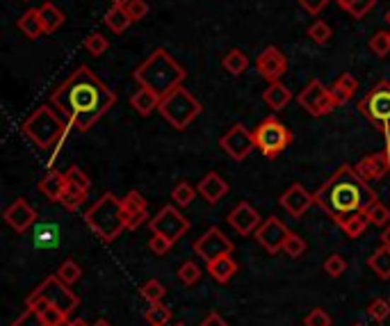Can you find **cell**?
<instances>
[{
    "instance_id": "cell-57",
    "label": "cell",
    "mask_w": 390,
    "mask_h": 326,
    "mask_svg": "<svg viewBox=\"0 0 390 326\" xmlns=\"http://www.w3.org/2000/svg\"><path fill=\"white\" fill-rule=\"evenodd\" d=\"M110 3H112V7H126L130 0H110Z\"/></svg>"
},
{
    "instance_id": "cell-17",
    "label": "cell",
    "mask_w": 390,
    "mask_h": 326,
    "mask_svg": "<svg viewBox=\"0 0 390 326\" xmlns=\"http://www.w3.org/2000/svg\"><path fill=\"white\" fill-rule=\"evenodd\" d=\"M226 221H229V226H231L235 233H238V235H242V238H246V235H251V233H256V231H258L260 223H263L260 212L256 210V208H251L246 201L238 203V206H235V208L229 212V217H226Z\"/></svg>"
},
{
    "instance_id": "cell-8",
    "label": "cell",
    "mask_w": 390,
    "mask_h": 326,
    "mask_svg": "<svg viewBox=\"0 0 390 326\" xmlns=\"http://www.w3.org/2000/svg\"><path fill=\"white\" fill-rule=\"evenodd\" d=\"M253 139H256V149H258L265 158L274 160L292 144V132L276 117H267L260 121L258 128H256Z\"/></svg>"
},
{
    "instance_id": "cell-26",
    "label": "cell",
    "mask_w": 390,
    "mask_h": 326,
    "mask_svg": "<svg viewBox=\"0 0 390 326\" xmlns=\"http://www.w3.org/2000/svg\"><path fill=\"white\" fill-rule=\"evenodd\" d=\"M290 98H292V94L287 91V87L285 85H281V83H272L270 87H267L265 91H263V100L267 103V107L270 110H283L287 103H290Z\"/></svg>"
},
{
    "instance_id": "cell-30",
    "label": "cell",
    "mask_w": 390,
    "mask_h": 326,
    "mask_svg": "<svg viewBox=\"0 0 390 326\" xmlns=\"http://www.w3.org/2000/svg\"><path fill=\"white\" fill-rule=\"evenodd\" d=\"M39 16H41V23H44L46 35H53L57 28L64 25V12L59 7H55L53 3H44L39 7Z\"/></svg>"
},
{
    "instance_id": "cell-61",
    "label": "cell",
    "mask_w": 390,
    "mask_h": 326,
    "mask_svg": "<svg viewBox=\"0 0 390 326\" xmlns=\"http://www.w3.org/2000/svg\"><path fill=\"white\" fill-rule=\"evenodd\" d=\"M386 21L390 23V9H388V14H386Z\"/></svg>"
},
{
    "instance_id": "cell-35",
    "label": "cell",
    "mask_w": 390,
    "mask_h": 326,
    "mask_svg": "<svg viewBox=\"0 0 390 326\" xmlns=\"http://www.w3.org/2000/svg\"><path fill=\"white\" fill-rule=\"evenodd\" d=\"M35 244H37L39 249L57 247V228L50 226V223H44V226H37V231H35Z\"/></svg>"
},
{
    "instance_id": "cell-51",
    "label": "cell",
    "mask_w": 390,
    "mask_h": 326,
    "mask_svg": "<svg viewBox=\"0 0 390 326\" xmlns=\"http://www.w3.org/2000/svg\"><path fill=\"white\" fill-rule=\"evenodd\" d=\"M12 326H48V324H44V320H41L33 308H25V310L21 313L18 318L14 320Z\"/></svg>"
},
{
    "instance_id": "cell-49",
    "label": "cell",
    "mask_w": 390,
    "mask_h": 326,
    "mask_svg": "<svg viewBox=\"0 0 390 326\" xmlns=\"http://www.w3.org/2000/svg\"><path fill=\"white\" fill-rule=\"evenodd\" d=\"M123 9H126L132 21H142V18H147V14H149L147 0H130V3L123 7Z\"/></svg>"
},
{
    "instance_id": "cell-19",
    "label": "cell",
    "mask_w": 390,
    "mask_h": 326,
    "mask_svg": "<svg viewBox=\"0 0 390 326\" xmlns=\"http://www.w3.org/2000/svg\"><path fill=\"white\" fill-rule=\"evenodd\" d=\"M121 208H123V215H126V228L128 231H137L142 223L147 221L149 206L137 190H130L128 194L121 199Z\"/></svg>"
},
{
    "instance_id": "cell-15",
    "label": "cell",
    "mask_w": 390,
    "mask_h": 326,
    "mask_svg": "<svg viewBox=\"0 0 390 326\" xmlns=\"http://www.w3.org/2000/svg\"><path fill=\"white\" fill-rule=\"evenodd\" d=\"M219 146L229 153L233 160H244L249 153L256 149V139L253 132L246 130L242 124H235L226 135L219 139Z\"/></svg>"
},
{
    "instance_id": "cell-18",
    "label": "cell",
    "mask_w": 390,
    "mask_h": 326,
    "mask_svg": "<svg viewBox=\"0 0 390 326\" xmlns=\"http://www.w3.org/2000/svg\"><path fill=\"white\" fill-rule=\"evenodd\" d=\"M279 203L283 206V210L287 212V215H292L294 219H299V217L306 215L308 208H311L313 203H315V194H308L304 185H299V182H294L292 187H287V190L283 192L281 199H279Z\"/></svg>"
},
{
    "instance_id": "cell-56",
    "label": "cell",
    "mask_w": 390,
    "mask_h": 326,
    "mask_svg": "<svg viewBox=\"0 0 390 326\" xmlns=\"http://www.w3.org/2000/svg\"><path fill=\"white\" fill-rule=\"evenodd\" d=\"M67 326H89L85 320H82V318H76V320H69V324Z\"/></svg>"
},
{
    "instance_id": "cell-36",
    "label": "cell",
    "mask_w": 390,
    "mask_h": 326,
    "mask_svg": "<svg viewBox=\"0 0 390 326\" xmlns=\"http://www.w3.org/2000/svg\"><path fill=\"white\" fill-rule=\"evenodd\" d=\"M144 315H147L149 324H158V326H167V322L171 320V310L162 301L149 303V308H147V313H144Z\"/></svg>"
},
{
    "instance_id": "cell-24",
    "label": "cell",
    "mask_w": 390,
    "mask_h": 326,
    "mask_svg": "<svg viewBox=\"0 0 390 326\" xmlns=\"http://www.w3.org/2000/svg\"><path fill=\"white\" fill-rule=\"evenodd\" d=\"M39 190H41V194H44L46 199H50L53 203H62V199H64V192H67V176L57 169H50L48 174L41 178Z\"/></svg>"
},
{
    "instance_id": "cell-38",
    "label": "cell",
    "mask_w": 390,
    "mask_h": 326,
    "mask_svg": "<svg viewBox=\"0 0 390 326\" xmlns=\"http://www.w3.org/2000/svg\"><path fill=\"white\" fill-rule=\"evenodd\" d=\"M82 276V269H80V264L74 262V260H64L59 264V269H57V279L59 281H64L67 285H74L78 283Z\"/></svg>"
},
{
    "instance_id": "cell-39",
    "label": "cell",
    "mask_w": 390,
    "mask_h": 326,
    "mask_svg": "<svg viewBox=\"0 0 390 326\" xmlns=\"http://www.w3.org/2000/svg\"><path fill=\"white\" fill-rule=\"evenodd\" d=\"M139 292H142V297L147 299L149 303H158V301L164 299V292H167V290H164V285L160 281L153 279V281L144 283L142 288H139Z\"/></svg>"
},
{
    "instance_id": "cell-6",
    "label": "cell",
    "mask_w": 390,
    "mask_h": 326,
    "mask_svg": "<svg viewBox=\"0 0 390 326\" xmlns=\"http://www.w3.org/2000/svg\"><path fill=\"white\" fill-rule=\"evenodd\" d=\"M158 112L171 128L185 130L203 112V105L192 96V91H188L180 85L173 91H169L167 96L160 98Z\"/></svg>"
},
{
    "instance_id": "cell-58",
    "label": "cell",
    "mask_w": 390,
    "mask_h": 326,
    "mask_svg": "<svg viewBox=\"0 0 390 326\" xmlns=\"http://www.w3.org/2000/svg\"><path fill=\"white\" fill-rule=\"evenodd\" d=\"M335 3H338V7H343L345 12H347V7H349V3H352V0H335Z\"/></svg>"
},
{
    "instance_id": "cell-12",
    "label": "cell",
    "mask_w": 390,
    "mask_h": 326,
    "mask_svg": "<svg viewBox=\"0 0 390 326\" xmlns=\"http://www.w3.org/2000/svg\"><path fill=\"white\" fill-rule=\"evenodd\" d=\"M231 251H233V242L214 226L205 231L203 235L194 242V253L201 256L205 262H210V260L219 258V256H229Z\"/></svg>"
},
{
    "instance_id": "cell-14",
    "label": "cell",
    "mask_w": 390,
    "mask_h": 326,
    "mask_svg": "<svg viewBox=\"0 0 390 326\" xmlns=\"http://www.w3.org/2000/svg\"><path fill=\"white\" fill-rule=\"evenodd\" d=\"M290 235V231L285 228V223L279 219V217H270L265 219L258 231H256V240H258L260 247L276 256L279 251H283V244H285V238Z\"/></svg>"
},
{
    "instance_id": "cell-7",
    "label": "cell",
    "mask_w": 390,
    "mask_h": 326,
    "mask_svg": "<svg viewBox=\"0 0 390 326\" xmlns=\"http://www.w3.org/2000/svg\"><path fill=\"white\" fill-rule=\"evenodd\" d=\"M358 112L372 124L379 132H390V83L382 80L367 91L365 98L358 100Z\"/></svg>"
},
{
    "instance_id": "cell-33",
    "label": "cell",
    "mask_w": 390,
    "mask_h": 326,
    "mask_svg": "<svg viewBox=\"0 0 390 326\" xmlns=\"http://www.w3.org/2000/svg\"><path fill=\"white\" fill-rule=\"evenodd\" d=\"M367 223H369V219L363 215V212H354V215H349V217L340 223V228L347 233V238L356 240V238H361L363 233H365Z\"/></svg>"
},
{
    "instance_id": "cell-45",
    "label": "cell",
    "mask_w": 390,
    "mask_h": 326,
    "mask_svg": "<svg viewBox=\"0 0 390 326\" xmlns=\"http://www.w3.org/2000/svg\"><path fill=\"white\" fill-rule=\"evenodd\" d=\"M85 48L89 50L91 55L98 57V55H103L110 48V42H108V37H103L101 33H94V35H89L85 39Z\"/></svg>"
},
{
    "instance_id": "cell-16",
    "label": "cell",
    "mask_w": 390,
    "mask_h": 326,
    "mask_svg": "<svg viewBox=\"0 0 390 326\" xmlns=\"http://www.w3.org/2000/svg\"><path fill=\"white\" fill-rule=\"evenodd\" d=\"M256 69H258V74L272 85V83H279L281 76L287 71V59L281 53V48L267 46L258 55V59H256Z\"/></svg>"
},
{
    "instance_id": "cell-44",
    "label": "cell",
    "mask_w": 390,
    "mask_h": 326,
    "mask_svg": "<svg viewBox=\"0 0 390 326\" xmlns=\"http://www.w3.org/2000/svg\"><path fill=\"white\" fill-rule=\"evenodd\" d=\"M308 37H311L315 44H326L328 39L333 37V30L328 28V23H324V21H315L311 28H308Z\"/></svg>"
},
{
    "instance_id": "cell-4",
    "label": "cell",
    "mask_w": 390,
    "mask_h": 326,
    "mask_svg": "<svg viewBox=\"0 0 390 326\" xmlns=\"http://www.w3.org/2000/svg\"><path fill=\"white\" fill-rule=\"evenodd\" d=\"M69 128H71L69 121L59 115L57 107L39 105L33 115L23 121L21 132H23V135L33 141L37 149L48 151V149L62 144V139L67 137Z\"/></svg>"
},
{
    "instance_id": "cell-27",
    "label": "cell",
    "mask_w": 390,
    "mask_h": 326,
    "mask_svg": "<svg viewBox=\"0 0 390 326\" xmlns=\"http://www.w3.org/2000/svg\"><path fill=\"white\" fill-rule=\"evenodd\" d=\"M356 89H358V80L352 74H340L335 83L331 85V91L338 100V105H345L347 100L356 94Z\"/></svg>"
},
{
    "instance_id": "cell-5",
    "label": "cell",
    "mask_w": 390,
    "mask_h": 326,
    "mask_svg": "<svg viewBox=\"0 0 390 326\" xmlns=\"http://www.w3.org/2000/svg\"><path fill=\"white\" fill-rule=\"evenodd\" d=\"M85 223L103 242L117 240L119 233L126 228V215H123L121 199H117L112 192H105V194L85 212Z\"/></svg>"
},
{
    "instance_id": "cell-28",
    "label": "cell",
    "mask_w": 390,
    "mask_h": 326,
    "mask_svg": "<svg viewBox=\"0 0 390 326\" xmlns=\"http://www.w3.org/2000/svg\"><path fill=\"white\" fill-rule=\"evenodd\" d=\"M18 30L28 39H39L41 35H46L44 23H41V16H39V9H28V12L18 18Z\"/></svg>"
},
{
    "instance_id": "cell-42",
    "label": "cell",
    "mask_w": 390,
    "mask_h": 326,
    "mask_svg": "<svg viewBox=\"0 0 390 326\" xmlns=\"http://www.w3.org/2000/svg\"><path fill=\"white\" fill-rule=\"evenodd\" d=\"M369 50L377 55V57H386L390 53V33H374L372 39H369Z\"/></svg>"
},
{
    "instance_id": "cell-9",
    "label": "cell",
    "mask_w": 390,
    "mask_h": 326,
    "mask_svg": "<svg viewBox=\"0 0 390 326\" xmlns=\"http://www.w3.org/2000/svg\"><path fill=\"white\" fill-rule=\"evenodd\" d=\"M28 299H30V301L44 299V301H48V303L57 305V308L64 310L67 315H71V313H74V310L78 308V305H80L78 294L71 292V285H67L64 281H59L57 274H55V276H48V279L41 281V283L37 285V288H35V292L30 294Z\"/></svg>"
},
{
    "instance_id": "cell-59",
    "label": "cell",
    "mask_w": 390,
    "mask_h": 326,
    "mask_svg": "<svg viewBox=\"0 0 390 326\" xmlns=\"http://www.w3.org/2000/svg\"><path fill=\"white\" fill-rule=\"evenodd\" d=\"M91 326H112L110 322H105V320H98L96 324H91Z\"/></svg>"
},
{
    "instance_id": "cell-47",
    "label": "cell",
    "mask_w": 390,
    "mask_h": 326,
    "mask_svg": "<svg viewBox=\"0 0 390 326\" xmlns=\"http://www.w3.org/2000/svg\"><path fill=\"white\" fill-rule=\"evenodd\" d=\"M367 315L374 322H384V320L390 318V303L386 299H374L372 303L367 305Z\"/></svg>"
},
{
    "instance_id": "cell-48",
    "label": "cell",
    "mask_w": 390,
    "mask_h": 326,
    "mask_svg": "<svg viewBox=\"0 0 390 326\" xmlns=\"http://www.w3.org/2000/svg\"><path fill=\"white\" fill-rule=\"evenodd\" d=\"M377 5V0H352L347 7V12L352 14L354 18H363L365 14L372 12V7Z\"/></svg>"
},
{
    "instance_id": "cell-62",
    "label": "cell",
    "mask_w": 390,
    "mask_h": 326,
    "mask_svg": "<svg viewBox=\"0 0 390 326\" xmlns=\"http://www.w3.org/2000/svg\"><path fill=\"white\" fill-rule=\"evenodd\" d=\"M354 326H363V324H354Z\"/></svg>"
},
{
    "instance_id": "cell-53",
    "label": "cell",
    "mask_w": 390,
    "mask_h": 326,
    "mask_svg": "<svg viewBox=\"0 0 390 326\" xmlns=\"http://www.w3.org/2000/svg\"><path fill=\"white\" fill-rule=\"evenodd\" d=\"M299 5L304 12H308L311 16H317L328 5V0H299Z\"/></svg>"
},
{
    "instance_id": "cell-37",
    "label": "cell",
    "mask_w": 390,
    "mask_h": 326,
    "mask_svg": "<svg viewBox=\"0 0 390 326\" xmlns=\"http://www.w3.org/2000/svg\"><path fill=\"white\" fill-rule=\"evenodd\" d=\"M197 192L199 190H194L190 182H178L176 187H173V192H171V199H173V203H176V206H180V208H188L190 203L194 201V197H197Z\"/></svg>"
},
{
    "instance_id": "cell-64",
    "label": "cell",
    "mask_w": 390,
    "mask_h": 326,
    "mask_svg": "<svg viewBox=\"0 0 390 326\" xmlns=\"http://www.w3.org/2000/svg\"><path fill=\"white\" fill-rule=\"evenodd\" d=\"M151 326H158V324H151Z\"/></svg>"
},
{
    "instance_id": "cell-63",
    "label": "cell",
    "mask_w": 390,
    "mask_h": 326,
    "mask_svg": "<svg viewBox=\"0 0 390 326\" xmlns=\"http://www.w3.org/2000/svg\"><path fill=\"white\" fill-rule=\"evenodd\" d=\"M176 326H185V324H176Z\"/></svg>"
},
{
    "instance_id": "cell-43",
    "label": "cell",
    "mask_w": 390,
    "mask_h": 326,
    "mask_svg": "<svg viewBox=\"0 0 390 326\" xmlns=\"http://www.w3.org/2000/svg\"><path fill=\"white\" fill-rule=\"evenodd\" d=\"M201 279V269L197 262H183L178 267V281L183 285H194Z\"/></svg>"
},
{
    "instance_id": "cell-3",
    "label": "cell",
    "mask_w": 390,
    "mask_h": 326,
    "mask_svg": "<svg viewBox=\"0 0 390 326\" xmlns=\"http://www.w3.org/2000/svg\"><path fill=\"white\" fill-rule=\"evenodd\" d=\"M185 76H188L185 69L169 55V50H164V48L153 50V53L135 69V74H132V78L137 80L139 87L156 91L160 96H167L169 91L180 87Z\"/></svg>"
},
{
    "instance_id": "cell-50",
    "label": "cell",
    "mask_w": 390,
    "mask_h": 326,
    "mask_svg": "<svg viewBox=\"0 0 390 326\" xmlns=\"http://www.w3.org/2000/svg\"><path fill=\"white\" fill-rule=\"evenodd\" d=\"M304 324H306V326H331V318H328L326 310H322V308H313V310L304 318Z\"/></svg>"
},
{
    "instance_id": "cell-46",
    "label": "cell",
    "mask_w": 390,
    "mask_h": 326,
    "mask_svg": "<svg viewBox=\"0 0 390 326\" xmlns=\"http://www.w3.org/2000/svg\"><path fill=\"white\" fill-rule=\"evenodd\" d=\"M345 269H347V260L343 256H338V253H333V256H328L324 260V272L328 274V276H333V279L343 276Z\"/></svg>"
},
{
    "instance_id": "cell-52",
    "label": "cell",
    "mask_w": 390,
    "mask_h": 326,
    "mask_svg": "<svg viewBox=\"0 0 390 326\" xmlns=\"http://www.w3.org/2000/svg\"><path fill=\"white\" fill-rule=\"evenodd\" d=\"M171 244H173V242H169L167 238L156 235V233H153V238L149 240V249H151L153 253H156V256H167L169 249H171Z\"/></svg>"
},
{
    "instance_id": "cell-22",
    "label": "cell",
    "mask_w": 390,
    "mask_h": 326,
    "mask_svg": "<svg viewBox=\"0 0 390 326\" xmlns=\"http://www.w3.org/2000/svg\"><path fill=\"white\" fill-rule=\"evenodd\" d=\"M197 190H199L201 199H205L208 203H217L219 199L229 194V182H226L217 171H210V174H205V178L199 182Z\"/></svg>"
},
{
    "instance_id": "cell-34",
    "label": "cell",
    "mask_w": 390,
    "mask_h": 326,
    "mask_svg": "<svg viewBox=\"0 0 390 326\" xmlns=\"http://www.w3.org/2000/svg\"><path fill=\"white\" fill-rule=\"evenodd\" d=\"M224 69L229 71V74H233V76H240V74H244L246 69H249V57H246L242 50L233 48L224 57Z\"/></svg>"
},
{
    "instance_id": "cell-11",
    "label": "cell",
    "mask_w": 390,
    "mask_h": 326,
    "mask_svg": "<svg viewBox=\"0 0 390 326\" xmlns=\"http://www.w3.org/2000/svg\"><path fill=\"white\" fill-rule=\"evenodd\" d=\"M299 105L308 112L311 117H326L338 107V100L331 89H326L320 80H311L304 91L299 94Z\"/></svg>"
},
{
    "instance_id": "cell-13",
    "label": "cell",
    "mask_w": 390,
    "mask_h": 326,
    "mask_svg": "<svg viewBox=\"0 0 390 326\" xmlns=\"http://www.w3.org/2000/svg\"><path fill=\"white\" fill-rule=\"evenodd\" d=\"M67 176V192H64V199H62V206H64L67 210H78L82 206V201L87 199V192H89V178L87 174L82 171L80 167H69L64 171Z\"/></svg>"
},
{
    "instance_id": "cell-2",
    "label": "cell",
    "mask_w": 390,
    "mask_h": 326,
    "mask_svg": "<svg viewBox=\"0 0 390 326\" xmlns=\"http://www.w3.org/2000/svg\"><path fill=\"white\" fill-rule=\"evenodd\" d=\"M315 203L338 223H343L354 212L365 215V210L377 203V192L356 174L352 165H343L315 192Z\"/></svg>"
},
{
    "instance_id": "cell-10",
    "label": "cell",
    "mask_w": 390,
    "mask_h": 326,
    "mask_svg": "<svg viewBox=\"0 0 390 326\" xmlns=\"http://www.w3.org/2000/svg\"><path fill=\"white\" fill-rule=\"evenodd\" d=\"M149 228L151 233L167 238L169 242H178L185 233L190 231V219L185 217L176 206H164L160 208L158 215L151 219Z\"/></svg>"
},
{
    "instance_id": "cell-41",
    "label": "cell",
    "mask_w": 390,
    "mask_h": 326,
    "mask_svg": "<svg viewBox=\"0 0 390 326\" xmlns=\"http://www.w3.org/2000/svg\"><path fill=\"white\" fill-rule=\"evenodd\" d=\"M304 251H306V242H304V238L297 235V233H290V235L285 238L283 253H285V256H290V258H299V256H304Z\"/></svg>"
},
{
    "instance_id": "cell-40",
    "label": "cell",
    "mask_w": 390,
    "mask_h": 326,
    "mask_svg": "<svg viewBox=\"0 0 390 326\" xmlns=\"http://www.w3.org/2000/svg\"><path fill=\"white\" fill-rule=\"evenodd\" d=\"M365 217L369 219V223H374V226H386V223L390 221V210L384 206V203H374V206H369L365 210Z\"/></svg>"
},
{
    "instance_id": "cell-60",
    "label": "cell",
    "mask_w": 390,
    "mask_h": 326,
    "mask_svg": "<svg viewBox=\"0 0 390 326\" xmlns=\"http://www.w3.org/2000/svg\"><path fill=\"white\" fill-rule=\"evenodd\" d=\"M384 151H386V156H388V162H390V139H388V144H386V149H384Z\"/></svg>"
},
{
    "instance_id": "cell-54",
    "label": "cell",
    "mask_w": 390,
    "mask_h": 326,
    "mask_svg": "<svg viewBox=\"0 0 390 326\" xmlns=\"http://www.w3.org/2000/svg\"><path fill=\"white\" fill-rule=\"evenodd\" d=\"M199 326H229V322H226L224 318H219L217 313H210L208 318H205Z\"/></svg>"
},
{
    "instance_id": "cell-25",
    "label": "cell",
    "mask_w": 390,
    "mask_h": 326,
    "mask_svg": "<svg viewBox=\"0 0 390 326\" xmlns=\"http://www.w3.org/2000/svg\"><path fill=\"white\" fill-rule=\"evenodd\" d=\"M208 274L217 283H229L238 274V262L231 258V253L229 256H219L208 262Z\"/></svg>"
},
{
    "instance_id": "cell-20",
    "label": "cell",
    "mask_w": 390,
    "mask_h": 326,
    "mask_svg": "<svg viewBox=\"0 0 390 326\" xmlns=\"http://www.w3.org/2000/svg\"><path fill=\"white\" fill-rule=\"evenodd\" d=\"M356 174L361 176L363 180H379L390 174V162L386 151H379V153H369V156L358 160V165L354 167Z\"/></svg>"
},
{
    "instance_id": "cell-55",
    "label": "cell",
    "mask_w": 390,
    "mask_h": 326,
    "mask_svg": "<svg viewBox=\"0 0 390 326\" xmlns=\"http://www.w3.org/2000/svg\"><path fill=\"white\" fill-rule=\"evenodd\" d=\"M382 247H388L390 249V226H386L384 233H382Z\"/></svg>"
},
{
    "instance_id": "cell-31",
    "label": "cell",
    "mask_w": 390,
    "mask_h": 326,
    "mask_svg": "<svg viewBox=\"0 0 390 326\" xmlns=\"http://www.w3.org/2000/svg\"><path fill=\"white\" fill-rule=\"evenodd\" d=\"M369 269H372L379 279H390V249L388 247H379L367 260Z\"/></svg>"
},
{
    "instance_id": "cell-32",
    "label": "cell",
    "mask_w": 390,
    "mask_h": 326,
    "mask_svg": "<svg viewBox=\"0 0 390 326\" xmlns=\"http://www.w3.org/2000/svg\"><path fill=\"white\" fill-rule=\"evenodd\" d=\"M130 23H132V18L128 16V12L123 7H110L105 12V25L112 33H123V30H128Z\"/></svg>"
},
{
    "instance_id": "cell-1",
    "label": "cell",
    "mask_w": 390,
    "mask_h": 326,
    "mask_svg": "<svg viewBox=\"0 0 390 326\" xmlns=\"http://www.w3.org/2000/svg\"><path fill=\"white\" fill-rule=\"evenodd\" d=\"M50 103L59 110L71 128L87 132L108 110L115 107L117 96L96 74H91V69L78 66L50 94Z\"/></svg>"
},
{
    "instance_id": "cell-29",
    "label": "cell",
    "mask_w": 390,
    "mask_h": 326,
    "mask_svg": "<svg viewBox=\"0 0 390 326\" xmlns=\"http://www.w3.org/2000/svg\"><path fill=\"white\" fill-rule=\"evenodd\" d=\"M160 94H156V91H151V89H139L135 96L130 98V105L135 107L142 117H149L153 110H158V105H160Z\"/></svg>"
},
{
    "instance_id": "cell-23",
    "label": "cell",
    "mask_w": 390,
    "mask_h": 326,
    "mask_svg": "<svg viewBox=\"0 0 390 326\" xmlns=\"http://www.w3.org/2000/svg\"><path fill=\"white\" fill-rule=\"evenodd\" d=\"M25 305L28 308H33L39 318L44 320V324H48V326H67L69 324V315L64 310H59L57 305L44 301V299H35V301L25 299Z\"/></svg>"
},
{
    "instance_id": "cell-21",
    "label": "cell",
    "mask_w": 390,
    "mask_h": 326,
    "mask_svg": "<svg viewBox=\"0 0 390 326\" xmlns=\"http://www.w3.org/2000/svg\"><path fill=\"white\" fill-rule=\"evenodd\" d=\"M5 221L16 233H25L37 221V210L30 206L25 199H16L12 206L5 210Z\"/></svg>"
}]
</instances>
